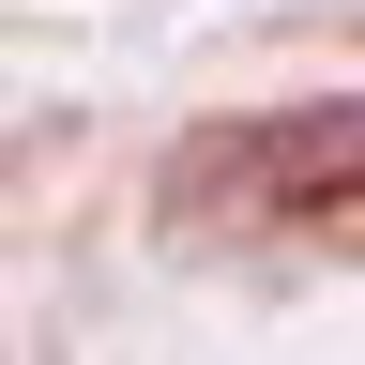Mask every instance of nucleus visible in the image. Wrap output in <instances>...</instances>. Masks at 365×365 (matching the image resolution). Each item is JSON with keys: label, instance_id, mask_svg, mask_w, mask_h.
Segmentation results:
<instances>
[{"label": "nucleus", "instance_id": "1", "mask_svg": "<svg viewBox=\"0 0 365 365\" xmlns=\"http://www.w3.org/2000/svg\"><path fill=\"white\" fill-rule=\"evenodd\" d=\"M168 198H198V213H350L365 198V91H335L319 122L289 107V122H244L213 153H182Z\"/></svg>", "mask_w": 365, "mask_h": 365}]
</instances>
